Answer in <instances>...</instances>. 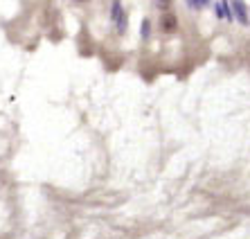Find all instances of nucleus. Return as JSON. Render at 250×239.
<instances>
[{
	"instance_id": "1",
	"label": "nucleus",
	"mask_w": 250,
	"mask_h": 239,
	"mask_svg": "<svg viewBox=\"0 0 250 239\" xmlns=\"http://www.w3.org/2000/svg\"><path fill=\"white\" fill-rule=\"evenodd\" d=\"M111 18H113V25L117 27V32H124V29H126V16H124V12H122V2H120V0L113 2Z\"/></svg>"
},
{
	"instance_id": "2",
	"label": "nucleus",
	"mask_w": 250,
	"mask_h": 239,
	"mask_svg": "<svg viewBox=\"0 0 250 239\" xmlns=\"http://www.w3.org/2000/svg\"><path fill=\"white\" fill-rule=\"evenodd\" d=\"M232 7H234V14H237L239 23H241V25H248V14H246V5H244V2H239V0H234Z\"/></svg>"
},
{
	"instance_id": "3",
	"label": "nucleus",
	"mask_w": 250,
	"mask_h": 239,
	"mask_svg": "<svg viewBox=\"0 0 250 239\" xmlns=\"http://www.w3.org/2000/svg\"><path fill=\"white\" fill-rule=\"evenodd\" d=\"M216 16L219 18H226V21H230V9H228V2L226 0H219V2H216Z\"/></svg>"
},
{
	"instance_id": "4",
	"label": "nucleus",
	"mask_w": 250,
	"mask_h": 239,
	"mask_svg": "<svg viewBox=\"0 0 250 239\" xmlns=\"http://www.w3.org/2000/svg\"><path fill=\"white\" fill-rule=\"evenodd\" d=\"M163 29H165V32H174V29H176V18L171 16V14L163 18Z\"/></svg>"
},
{
	"instance_id": "5",
	"label": "nucleus",
	"mask_w": 250,
	"mask_h": 239,
	"mask_svg": "<svg viewBox=\"0 0 250 239\" xmlns=\"http://www.w3.org/2000/svg\"><path fill=\"white\" fill-rule=\"evenodd\" d=\"M189 2V7H194V9H201V7L209 5V0H187Z\"/></svg>"
},
{
	"instance_id": "6",
	"label": "nucleus",
	"mask_w": 250,
	"mask_h": 239,
	"mask_svg": "<svg viewBox=\"0 0 250 239\" xmlns=\"http://www.w3.org/2000/svg\"><path fill=\"white\" fill-rule=\"evenodd\" d=\"M149 29H151V27H149V21L145 18V21H142V39H146V36H149Z\"/></svg>"
},
{
	"instance_id": "7",
	"label": "nucleus",
	"mask_w": 250,
	"mask_h": 239,
	"mask_svg": "<svg viewBox=\"0 0 250 239\" xmlns=\"http://www.w3.org/2000/svg\"><path fill=\"white\" fill-rule=\"evenodd\" d=\"M169 2H171V0H156V5L160 7V9H167V7H169Z\"/></svg>"
},
{
	"instance_id": "8",
	"label": "nucleus",
	"mask_w": 250,
	"mask_h": 239,
	"mask_svg": "<svg viewBox=\"0 0 250 239\" xmlns=\"http://www.w3.org/2000/svg\"><path fill=\"white\" fill-rule=\"evenodd\" d=\"M79 2H83V0H79Z\"/></svg>"
}]
</instances>
